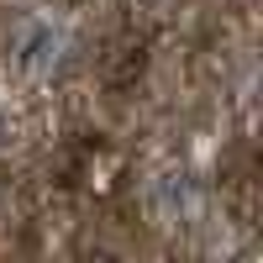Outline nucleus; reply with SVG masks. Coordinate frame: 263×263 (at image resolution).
Masks as SVG:
<instances>
[{
  "label": "nucleus",
  "mask_w": 263,
  "mask_h": 263,
  "mask_svg": "<svg viewBox=\"0 0 263 263\" xmlns=\"http://www.w3.org/2000/svg\"><path fill=\"white\" fill-rule=\"evenodd\" d=\"M53 48H58V32L48 27V21H21L16 37H11V53H16V63H21L27 74L48 69V63H53Z\"/></svg>",
  "instance_id": "obj_1"
}]
</instances>
